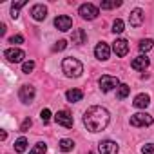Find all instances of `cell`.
I'll return each instance as SVG.
<instances>
[{
    "label": "cell",
    "instance_id": "5b68a950",
    "mask_svg": "<svg viewBox=\"0 0 154 154\" xmlns=\"http://www.w3.org/2000/svg\"><path fill=\"white\" fill-rule=\"evenodd\" d=\"M78 13H80V17L85 18V20H94V18L98 17V8H96L94 4H82L80 9H78Z\"/></svg>",
    "mask_w": 154,
    "mask_h": 154
},
{
    "label": "cell",
    "instance_id": "ba28073f",
    "mask_svg": "<svg viewBox=\"0 0 154 154\" xmlns=\"http://www.w3.org/2000/svg\"><path fill=\"white\" fill-rule=\"evenodd\" d=\"M4 56L8 58V62H13V63H18L26 58V53L18 47H11V49H6L4 51Z\"/></svg>",
    "mask_w": 154,
    "mask_h": 154
},
{
    "label": "cell",
    "instance_id": "8fae6325",
    "mask_svg": "<svg viewBox=\"0 0 154 154\" xmlns=\"http://www.w3.org/2000/svg\"><path fill=\"white\" fill-rule=\"evenodd\" d=\"M143 20H145V15H143V11H141L140 8H136V9L131 11V15H129V24H131L132 27H140V26L143 24Z\"/></svg>",
    "mask_w": 154,
    "mask_h": 154
},
{
    "label": "cell",
    "instance_id": "d6a6232c",
    "mask_svg": "<svg viewBox=\"0 0 154 154\" xmlns=\"http://www.w3.org/2000/svg\"><path fill=\"white\" fill-rule=\"evenodd\" d=\"M6 35V24H0V36Z\"/></svg>",
    "mask_w": 154,
    "mask_h": 154
},
{
    "label": "cell",
    "instance_id": "d4e9b609",
    "mask_svg": "<svg viewBox=\"0 0 154 154\" xmlns=\"http://www.w3.org/2000/svg\"><path fill=\"white\" fill-rule=\"evenodd\" d=\"M45 150H47L45 143H36V145L33 147V150H31L29 154H45Z\"/></svg>",
    "mask_w": 154,
    "mask_h": 154
},
{
    "label": "cell",
    "instance_id": "4316f807",
    "mask_svg": "<svg viewBox=\"0 0 154 154\" xmlns=\"http://www.w3.org/2000/svg\"><path fill=\"white\" fill-rule=\"evenodd\" d=\"M118 6H122V2H102L100 4L102 9H112V8H118Z\"/></svg>",
    "mask_w": 154,
    "mask_h": 154
},
{
    "label": "cell",
    "instance_id": "6da1fadb",
    "mask_svg": "<svg viewBox=\"0 0 154 154\" xmlns=\"http://www.w3.org/2000/svg\"><path fill=\"white\" fill-rule=\"evenodd\" d=\"M109 123V111L100 105H93L84 112V125L91 132H100Z\"/></svg>",
    "mask_w": 154,
    "mask_h": 154
},
{
    "label": "cell",
    "instance_id": "277c9868",
    "mask_svg": "<svg viewBox=\"0 0 154 154\" xmlns=\"http://www.w3.org/2000/svg\"><path fill=\"white\" fill-rule=\"evenodd\" d=\"M131 125L134 127H149L152 125V116L147 112H136L131 116Z\"/></svg>",
    "mask_w": 154,
    "mask_h": 154
},
{
    "label": "cell",
    "instance_id": "4dcf8cb0",
    "mask_svg": "<svg viewBox=\"0 0 154 154\" xmlns=\"http://www.w3.org/2000/svg\"><path fill=\"white\" fill-rule=\"evenodd\" d=\"M141 152L143 154H154V143H147L141 147Z\"/></svg>",
    "mask_w": 154,
    "mask_h": 154
},
{
    "label": "cell",
    "instance_id": "d6986e66",
    "mask_svg": "<svg viewBox=\"0 0 154 154\" xmlns=\"http://www.w3.org/2000/svg\"><path fill=\"white\" fill-rule=\"evenodd\" d=\"M129 93H131V87H129L127 84H120V87H118V91H116V98H118V100H125V98L129 96Z\"/></svg>",
    "mask_w": 154,
    "mask_h": 154
},
{
    "label": "cell",
    "instance_id": "52a82bcc",
    "mask_svg": "<svg viewBox=\"0 0 154 154\" xmlns=\"http://www.w3.org/2000/svg\"><path fill=\"white\" fill-rule=\"evenodd\" d=\"M98 150H100V154H118L120 147L112 140H103V141L98 143Z\"/></svg>",
    "mask_w": 154,
    "mask_h": 154
},
{
    "label": "cell",
    "instance_id": "7402d4cb",
    "mask_svg": "<svg viewBox=\"0 0 154 154\" xmlns=\"http://www.w3.org/2000/svg\"><path fill=\"white\" fill-rule=\"evenodd\" d=\"M152 45H154V42H152L150 38H145V40H141V42H140V45H138V47H140V51H141V53H147V51H150V49H152Z\"/></svg>",
    "mask_w": 154,
    "mask_h": 154
},
{
    "label": "cell",
    "instance_id": "ffe728a7",
    "mask_svg": "<svg viewBox=\"0 0 154 154\" xmlns=\"http://www.w3.org/2000/svg\"><path fill=\"white\" fill-rule=\"evenodd\" d=\"M58 147H60V150H62V152H69V150H72V149H74V141L65 138V140H60Z\"/></svg>",
    "mask_w": 154,
    "mask_h": 154
},
{
    "label": "cell",
    "instance_id": "2e32d148",
    "mask_svg": "<svg viewBox=\"0 0 154 154\" xmlns=\"http://www.w3.org/2000/svg\"><path fill=\"white\" fill-rule=\"evenodd\" d=\"M71 40H72V44H76V45H82V44L87 42V33H85L84 29H74Z\"/></svg>",
    "mask_w": 154,
    "mask_h": 154
},
{
    "label": "cell",
    "instance_id": "7a4b0ae2",
    "mask_svg": "<svg viewBox=\"0 0 154 154\" xmlns=\"http://www.w3.org/2000/svg\"><path fill=\"white\" fill-rule=\"evenodd\" d=\"M62 71L65 72V76H69V78H78V76L84 72V63L78 58L67 56L62 62Z\"/></svg>",
    "mask_w": 154,
    "mask_h": 154
},
{
    "label": "cell",
    "instance_id": "44dd1931",
    "mask_svg": "<svg viewBox=\"0 0 154 154\" xmlns=\"http://www.w3.org/2000/svg\"><path fill=\"white\" fill-rule=\"evenodd\" d=\"M123 27H125V24H123V20H120V18H116V20L112 22V33H114V35H120V33H123V31H125Z\"/></svg>",
    "mask_w": 154,
    "mask_h": 154
},
{
    "label": "cell",
    "instance_id": "cb8c5ba5",
    "mask_svg": "<svg viewBox=\"0 0 154 154\" xmlns=\"http://www.w3.org/2000/svg\"><path fill=\"white\" fill-rule=\"evenodd\" d=\"M24 6H26V2H17V4H13V6H11V17H13V18H18V11H20Z\"/></svg>",
    "mask_w": 154,
    "mask_h": 154
},
{
    "label": "cell",
    "instance_id": "8992f818",
    "mask_svg": "<svg viewBox=\"0 0 154 154\" xmlns=\"http://www.w3.org/2000/svg\"><path fill=\"white\" fill-rule=\"evenodd\" d=\"M54 122H56L58 125L65 127V129H71V127L74 125V120H72V116H71L67 111H58V112L54 114Z\"/></svg>",
    "mask_w": 154,
    "mask_h": 154
},
{
    "label": "cell",
    "instance_id": "9c48e42d",
    "mask_svg": "<svg viewBox=\"0 0 154 154\" xmlns=\"http://www.w3.org/2000/svg\"><path fill=\"white\" fill-rule=\"evenodd\" d=\"M71 26H72V20H71V17H67V15H58V17L54 18V27H56L58 31H69Z\"/></svg>",
    "mask_w": 154,
    "mask_h": 154
},
{
    "label": "cell",
    "instance_id": "83f0119b",
    "mask_svg": "<svg viewBox=\"0 0 154 154\" xmlns=\"http://www.w3.org/2000/svg\"><path fill=\"white\" fill-rule=\"evenodd\" d=\"M65 47H67V42H65V40H58V42L53 45V51H54V53H56V51H63Z\"/></svg>",
    "mask_w": 154,
    "mask_h": 154
},
{
    "label": "cell",
    "instance_id": "30bf717a",
    "mask_svg": "<svg viewBox=\"0 0 154 154\" xmlns=\"http://www.w3.org/2000/svg\"><path fill=\"white\" fill-rule=\"evenodd\" d=\"M18 98H20V102H24V103H31L33 98H35V87H31V85H22L20 91H18Z\"/></svg>",
    "mask_w": 154,
    "mask_h": 154
},
{
    "label": "cell",
    "instance_id": "484cf974",
    "mask_svg": "<svg viewBox=\"0 0 154 154\" xmlns=\"http://www.w3.org/2000/svg\"><path fill=\"white\" fill-rule=\"evenodd\" d=\"M33 69H35V62H33V60H29V62H24V65H22V71H24L26 74L33 72Z\"/></svg>",
    "mask_w": 154,
    "mask_h": 154
},
{
    "label": "cell",
    "instance_id": "603a6c76",
    "mask_svg": "<svg viewBox=\"0 0 154 154\" xmlns=\"http://www.w3.org/2000/svg\"><path fill=\"white\" fill-rule=\"evenodd\" d=\"M26 149H27V140L26 138H18L15 141V150L17 152H26Z\"/></svg>",
    "mask_w": 154,
    "mask_h": 154
},
{
    "label": "cell",
    "instance_id": "5bb4252c",
    "mask_svg": "<svg viewBox=\"0 0 154 154\" xmlns=\"http://www.w3.org/2000/svg\"><path fill=\"white\" fill-rule=\"evenodd\" d=\"M131 67H132L134 71H145V69L149 67V58H147L145 54H140V56H136V58L131 62Z\"/></svg>",
    "mask_w": 154,
    "mask_h": 154
},
{
    "label": "cell",
    "instance_id": "f546056e",
    "mask_svg": "<svg viewBox=\"0 0 154 154\" xmlns=\"http://www.w3.org/2000/svg\"><path fill=\"white\" fill-rule=\"evenodd\" d=\"M40 118H42L44 123H47V122L51 120V111H49V109H44V111L40 112Z\"/></svg>",
    "mask_w": 154,
    "mask_h": 154
},
{
    "label": "cell",
    "instance_id": "3957f363",
    "mask_svg": "<svg viewBox=\"0 0 154 154\" xmlns=\"http://www.w3.org/2000/svg\"><path fill=\"white\" fill-rule=\"evenodd\" d=\"M98 84H100V89H102L103 93H109V91H112L114 87H116V89L120 87V80L116 78V76H111V74H103L102 78L98 80Z\"/></svg>",
    "mask_w": 154,
    "mask_h": 154
},
{
    "label": "cell",
    "instance_id": "f1b7e54d",
    "mask_svg": "<svg viewBox=\"0 0 154 154\" xmlns=\"http://www.w3.org/2000/svg\"><path fill=\"white\" fill-rule=\"evenodd\" d=\"M9 44H13V45L24 44V36H22V35H15V36H11V38H9Z\"/></svg>",
    "mask_w": 154,
    "mask_h": 154
},
{
    "label": "cell",
    "instance_id": "e0dca14e",
    "mask_svg": "<svg viewBox=\"0 0 154 154\" xmlns=\"http://www.w3.org/2000/svg\"><path fill=\"white\" fill-rule=\"evenodd\" d=\"M65 98H67L71 103L82 102V98H84V91H80V89H69V91L65 93Z\"/></svg>",
    "mask_w": 154,
    "mask_h": 154
},
{
    "label": "cell",
    "instance_id": "ac0fdd59",
    "mask_svg": "<svg viewBox=\"0 0 154 154\" xmlns=\"http://www.w3.org/2000/svg\"><path fill=\"white\" fill-rule=\"evenodd\" d=\"M149 103H150V96L149 94H138L136 98H134V102H132V105L134 107H138V109H145V107H149Z\"/></svg>",
    "mask_w": 154,
    "mask_h": 154
},
{
    "label": "cell",
    "instance_id": "9a60e30c",
    "mask_svg": "<svg viewBox=\"0 0 154 154\" xmlns=\"http://www.w3.org/2000/svg\"><path fill=\"white\" fill-rule=\"evenodd\" d=\"M94 54H96L98 60H107L109 54H111V49H109V45H107L105 42H100V44L94 47Z\"/></svg>",
    "mask_w": 154,
    "mask_h": 154
},
{
    "label": "cell",
    "instance_id": "1f68e13d",
    "mask_svg": "<svg viewBox=\"0 0 154 154\" xmlns=\"http://www.w3.org/2000/svg\"><path fill=\"white\" fill-rule=\"evenodd\" d=\"M31 125H33V122H31V118H26V120L22 122V125H20V131H22V132H26V131H27V129H29Z\"/></svg>",
    "mask_w": 154,
    "mask_h": 154
},
{
    "label": "cell",
    "instance_id": "4fadbf2b",
    "mask_svg": "<svg viewBox=\"0 0 154 154\" xmlns=\"http://www.w3.org/2000/svg\"><path fill=\"white\" fill-rule=\"evenodd\" d=\"M31 17H33L36 22L45 20V17H47V8H45L44 4H36V6H33V8H31Z\"/></svg>",
    "mask_w": 154,
    "mask_h": 154
},
{
    "label": "cell",
    "instance_id": "7c38bea8",
    "mask_svg": "<svg viewBox=\"0 0 154 154\" xmlns=\"http://www.w3.org/2000/svg\"><path fill=\"white\" fill-rule=\"evenodd\" d=\"M112 51L116 53V56H125V54L129 53V42L123 40V38L114 40V44H112Z\"/></svg>",
    "mask_w": 154,
    "mask_h": 154
}]
</instances>
